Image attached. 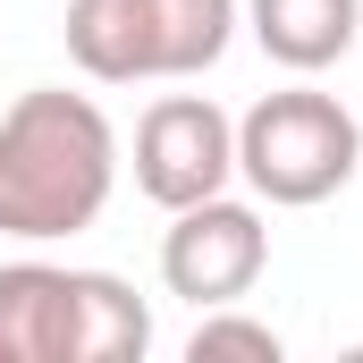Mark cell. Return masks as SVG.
I'll use <instances>...</instances> for the list:
<instances>
[{
    "label": "cell",
    "mask_w": 363,
    "mask_h": 363,
    "mask_svg": "<svg viewBox=\"0 0 363 363\" xmlns=\"http://www.w3.org/2000/svg\"><path fill=\"white\" fill-rule=\"evenodd\" d=\"M118 186V127L93 93L34 85L0 110V237L60 245L85 237Z\"/></svg>",
    "instance_id": "obj_1"
},
{
    "label": "cell",
    "mask_w": 363,
    "mask_h": 363,
    "mask_svg": "<svg viewBox=\"0 0 363 363\" xmlns=\"http://www.w3.org/2000/svg\"><path fill=\"white\" fill-rule=\"evenodd\" d=\"M152 304L118 271L0 262V363H144Z\"/></svg>",
    "instance_id": "obj_2"
},
{
    "label": "cell",
    "mask_w": 363,
    "mask_h": 363,
    "mask_svg": "<svg viewBox=\"0 0 363 363\" xmlns=\"http://www.w3.org/2000/svg\"><path fill=\"white\" fill-rule=\"evenodd\" d=\"M60 34L93 85H186L228 60L237 0H68Z\"/></svg>",
    "instance_id": "obj_3"
},
{
    "label": "cell",
    "mask_w": 363,
    "mask_h": 363,
    "mask_svg": "<svg viewBox=\"0 0 363 363\" xmlns=\"http://www.w3.org/2000/svg\"><path fill=\"white\" fill-rule=\"evenodd\" d=\"M363 169V118L321 85L262 93L237 118V178L271 211H313Z\"/></svg>",
    "instance_id": "obj_4"
},
{
    "label": "cell",
    "mask_w": 363,
    "mask_h": 363,
    "mask_svg": "<svg viewBox=\"0 0 363 363\" xmlns=\"http://www.w3.org/2000/svg\"><path fill=\"white\" fill-rule=\"evenodd\" d=\"M228 178H237V118L211 93H161L135 118V186H144V203L186 211L203 194H228Z\"/></svg>",
    "instance_id": "obj_5"
},
{
    "label": "cell",
    "mask_w": 363,
    "mask_h": 363,
    "mask_svg": "<svg viewBox=\"0 0 363 363\" xmlns=\"http://www.w3.org/2000/svg\"><path fill=\"white\" fill-rule=\"evenodd\" d=\"M262 262H271V228H262L254 203H237V194H203V203L169 211V237H161V287L186 296L194 313H203V304H237V296H254Z\"/></svg>",
    "instance_id": "obj_6"
},
{
    "label": "cell",
    "mask_w": 363,
    "mask_h": 363,
    "mask_svg": "<svg viewBox=\"0 0 363 363\" xmlns=\"http://www.w3.org/2000/svg\"><path fill=\"white\" fill-rule=\"evenodd\" d=\"M245 26L287 77H321L355 51L363 0H245Z\"/></svg>",
    "instance_id": "obj_7"
},
{
    "label": "cell",
    "mask_w": 363,
    "mask_h": 363,
    "mask_svg": "<svg viewBox=\"0 0 363 363\" xmlns=\"http://www.w3.org/2000/svg\"><path fill=\"white\" fill-rule=\"evenodd\" d=\"M186 355H194V363H220V355H254V363H279L287 347H279V330H271V321H245L237 304H203V321H194Z\"/></svg>",
    "instance_id": "obj_8"
}]
</instances>
